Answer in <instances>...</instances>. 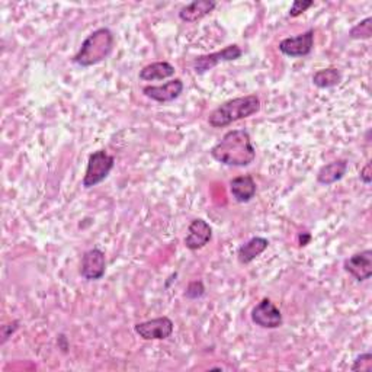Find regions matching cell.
<instances>
[{
    "mask_svg": "<svg viewBox=\"0 0 372 372\" xmlns=\"http://www.w3.org/2000/svg\"><path fill=\"white\" fill-rule=\"evenodd\" d=\"M372 37V18L368 16L358 22L349 31L351 40H369Z\"/></svg>",
    "mask_w": 372,
    "mask_h": 372,
    "instance_id": "cell-19",
    "label": "cell"
},
{
    "mask_svg": "<svg viewBox=\"0 0 372 372\" xmlns=\"http://www.w3.org/2000/svg\"><path fill=\"white\" fill-rule=\"evenodd\" d=\"M184 82L181 79H172L163 85H148L143 88V95L159 104H169L178 99L184 92Z\"/></svg>",
    "mask_w": 372,
    "mask_h": 372,
    "instance_id": "cell-11",
    "label": "cell"
},
{
    "mask_svg": "<svg viewBox=\"0 0 372 372\" xmlns=\"http://www.w3.org/2000/svg\"><path fill=\"white\" fill-rule=\"evenodd\" d=\"M211 157L226 166L246 167L256 159V148L246 130H230L211 148Z\"/></svg>",
    "mask_w": 372,
    "mask_h": 372,
    "instance_id": "cell-1",
    "label": "cell"
},
{
    "mask_svg": "<svg viewBox=\"0 0 372 372\" xmlns=\"http://www.w3.org/2000/svg\"><path fill=\"white\" fill-rule=\"evenodd\" d=\"M359 179L362 184L371 185V182H372V163L371 162H366V164L361 169Z\"/></svg>",
    "mask_w": 372,
    "mask_h": 372,
    "instance_id": "cell-24",
    "label": "cell"
},
{
    "mask_svg": "<svg viewBox=\"0 0 372 372\" xmlns=\"http://www.w3.org/2000/svg\"><path fill=\"white\" fill-rule=\"evenodd\" d=\"M311 6H314L313 0H295V2L289 8V13L288 15L291 18H296V16H300L301 13L307 12Z\"/></svg>",
    "mask_w": 372,
    "mask_h": 372,
    "instance_id": "cell-22",
    "label": "cell"
},
{
    "mask_svg": "<svg viewBox=\"0 0 372 372\" xmlns=\"http://www.w3.org/2000/svg\"><path fill=\"white\" fill-rule=\"evenodd\" d=\"M205 295V285L203 281H192L185 289V296L188 300H200Z\"/></svg>",
    "mask_w": 372,
    "mask_h": 372,
    "instance_id": "cell-20",
    "label": "cell"
},
{
    "mask_svg": "<svg viewBox=\"0 0 372 372\" xmlns=\"http://www.w3.org/2000/svg\"><path fill=\"white\" fill-rule=\"evenodd\" d=\"M343 269L358 282L368 281L372 277V251L366 249L344 259Z\"/></svg>",
    "mask_w": 372,
    "mask_h": 372,
    "instance_id": "cell-12",
    "label": "cell"
},
{
    "mask_svg": "<svg viewBox=\"0 0 372 372\" xmlns=\"http://www.w3.org/2000/svg\"><path fill=\"white\" fill-rule=\"evenodd\" d=\"M258 186L252 175L237 176L230 181V192L234 198V201L239 204L251 203L256 195Z\"/></svg>",
    "mask_w": 372,
    "mask_h": 372,
    "instance_id": "cell-14",
    "label": "cell"
},
{
    "mask_svg": "<svg viewBox=\"0 0 372 372\" xmlns=\"http://www.w3.org/2000/svg\"><path fill=\"white\" fill-rule=\"evenodd\" d=\"M212 239V227L203 218H193L188 227V234L184 240L185 247L191 252L201 251Z\"/></svg>",
    "mask_w": 372,
    "mask_h": 372,
    "instance_id": "cell-10",
    "label": "cell"
},
{
    "mask_svg": "<svg viewBox=\"0 0 372 372\" xmlns=\"http://www.w3.org/2000/svg\"><path fill=\"white\" fill-rule=\"evenodd\" d=\"M299 241H300V246H307V244L311 241V234H310L308 232L300 233V236H299Z\"/></svg>",
    "mask_w": 372,
    "mask_h": 372,
    "instance_id": "cell-25",
    "label": "cell"
},
{
    "mask_svg": "<svg viewBox=\"0 0 372 372\" xmlns=\"http://www.w3.org/2000/svg\"><path fill=\"white\" fill-rule=\"evenodd\" d=\"M251 317L253 323L262 329L274 330L284 325V317L281 310L269 299L260 300V303H258L253 307Z\"/></svg>",
    "mask_w": 372,
    "mask_h": 372,
    "instance_id": "cell-7",
    "label": "cell"
},
{
    "mask_svg": "<svg viewBox=\"0 0 372 372\" xmlns=\"http://www.w3.org/2000/svg\"><path fill=\"white\" fill-rule=\"evenodd\" d=\"M173 329H175V325L167 316L141 321L134 326V332L143 340H166L172 336Z\"/></svg>",
    "mask_w": 372,
    "mask_h": 372,
    "instance_id": "cell-6",
    "label": "cell"
},
{
    "mask_svg": "<svg viewBox=\"0 0 372 372\" xmlns=\"http://www.w3.org/2000/svg\"><path fill=\"white\" fill-rule=\"evenodd\" d=\"M268 247H269V240L266 237H260V236L252 237L251 240H247L239 247L237 260L240 265H249L256 258H259Z\"/></svg>",
    "mask_w": 372,
    "mask_h": 372,
    "instance_id": "cell-16",
    "label": "cell"
},
{
    "mask_svg": "<svg viewBox=\"0 0 372 372\" xmlns=\"http://www.w3.org/2000/svg\"><path fill=\"white\" fill-rule=\"evenodd\" d=\"M115 45V37L109 28H99L93 31L82 42L79 52L71 59L80 67H92L107 60Z\"/></svg>",
    "mask_w": 372,
    "mask_h": 372,
    "instance_id": "cell-3",
    "label": "cell"
},
{
    "mask_svg": "<svg viewBox=\"0 0 372 372\" xmlns=\"http://www.w3.org/2000/svg\"><path fill=\"white\" fill-rule=\"evenodd\" d=\"M349 167V162L346 159H337L328 164H323L317 172V182L323 186H330L343 179Z\"/></svg>",
    "mask_w": 372,
    "mask_h": 372,
    "instance_id": "cell-13",
    "label": "cell"
},
{
    "mask_svg": "<svg viewBox=\"0 0 372 372\" xmlns=\"http://www.w3.org/2000/svg\"><path fill=\"white\" fill-rule=\"evenodd\" d=\"M115 166V157L111 156L105 150L93 152L88 159V166L85 176L82 179V185L85 189H90L102 184L112 172Z\"/></svg>",
    "mask_w": 372,
    "mask_h": 372,
    "instance_id": "cell-4",
    "label": "cell"
},
{
    "mask_svg": "<svg viewBox=\"0 0 372 372\" xmlns=\"http://www.w3.org/2000/svg\"><path fill=\"white\" fill-rule=\"evenodd\" d=\"M241 56H243L241 48L237 44H232V45H227L222 49H220V52L196 57L192 63V67L196 74H204L212 70L214 67H217L220 63L234 61V60H239Z\"/></svg>",
    "mask_w": 372,
    "mask_h": 372,
    "instance_id": "cell-5",
    "label": "cell"
},
{
    "mask_svg": "<svg viewBox=\"0 0 372 372\" xmlns=\"http://www.w3.org/2000/svg\"><path fill=\"white\" fill-rule=\"evenodd\" d=\"M352 371H365V372H371L372 371V355L371 352H365L358 355L354 359V364L351 366Z\"/></svg>",
    "mask_w": 372,
    "mask_h": 372,
    "instance_id": "cell-21",
    "label": "cell"
},
{
    "mask_svg": "<svg viewBox=\"0 0 372 372\" xmlns=\"http://www.w3.org/2000/svg\"><path fill=\"white\" fill-rule=\"evenodd\" d=\"M107 272V258L105 253L93 247V249L85 252L80 262V275L86 281H99L105 277Z\"/></svg>",
    "mask_w": 372,
    "mask_h": 372,
    "instance_id": "cell-9",
    "label": "cell"
},
{
    "mask_svg": "<svg viewBox=\"0 0 372 372\" xmlns=\"http://www.w3.org/2000/svg\"><path fill=\"white\" fill-rule=\"evenodd\" d=\"M19 325H20V321L19 320H13L11 321V323H6L2 326V329H0V344H5L19 329Z\"/></svg>",
    "mask_w": 372,
    "mask_h": 372,
    "instance_id": "cell-23",
    "label": "cell"
},
{
    "mask_svg": "<svg viewBox=\"0 0 372 372\" xmlns=\"http://www.w3.org/2000/svg\"><path fill=\"white\" fill-rule=\"evenodd\" d=\"M260 111V99L256 95H247L230 99L217 107L208 116V124L212 128H224L233 122L251 118Z\"/></svg>",
    "mask_w": 372,
    "mask_h": 372,
    "instance_id": "cell-2",
    "label": "cell"
},
{
    "mask_svg": "<svg viewBox=\"0 0 372 372\" xmlns=\"http://www.w3.org/2000/svg\"><path fill=\"white\" fill-rule=\"evenodd\" d=\"M217 8L215 0H193L179 11V19L186 23H195L208 16Z\"/></svg>",
    "mask_w": 372,
    "mask_h": 372,
    "instance_id": "cell-15",
    "label": "cell"
},
{
    "mask_svg": "<svg viewBox=\"0 0 372 372\" xmlns=\"http://www.w3.org/2000/svg\"><path fill=\"white\" fill-rule=\"evenodd\" d=\"M343 76L342 71L336 67H328V68H320L313 74V85L318 89H330L335 86H339Z\"/></svg>",
    "mask_w": 372,
    "mask_h": 372,
    "instance_id": "cell-18",
    "label": "cell"
},
{
    "mask_svg": "<svg viewBox=\"0 0 372 372\" xmlns=\"http://www.w3.org/2000/svg\"><path fill=\"white\" fill-rule=\"evenodd\" d=\"M175 67H173L169 61H156L152 64H147L140 70L138 78L144 82H155V80H163L175 76Z\"/></svg>",
    "mask_w": 372,
    "mask_h": 372,
    "instance_id": "cell-17",
    "label": "cell"
},
{
    "mask_svg": "<svg viewBox=\"0 0 372 372\" xmlns=\"http://www.w3.org/2000/svg\"><path fill=\"white\" fill-rule=\"evenodd\" d=\"M313 47H314V30L310 28L308 31L299 34L295 37H288L284 38L278 48L280 52L291 59H300V57H306L313 52Z\"/></svg>",
    "mask_w": 372,
    "mask_h": 372,
    "instance_id": "cell-8",
    "label": "cell"
}]
</instances>
